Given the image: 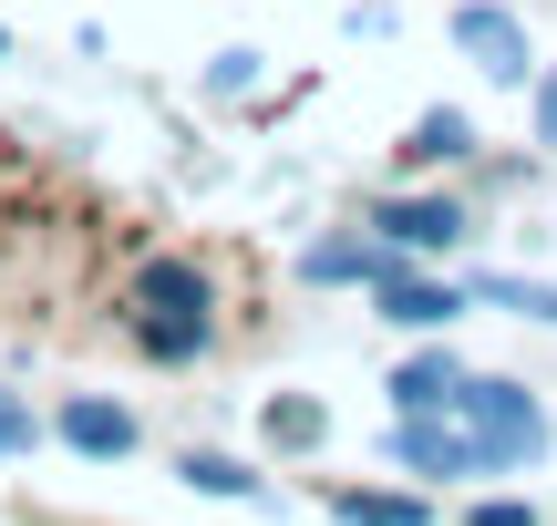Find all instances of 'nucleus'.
<instances>
[{
  "label": "nucleus",
  "instance_id": "nucleus-16",
  "mask_svg": "<svg viewBox=\"0 0 557 526\" xmlns=\"http://www.w3.org/2000/svg\"><path fill=\"white\" fill-rule=\"evenodd\" d=\"M21 444H32V413H21L11 392H0V454H21Z\"/></svg>",
  "mask_w": 557,
  "mask_h": 526
},
{
  "label": "nucleus",
  "instance_id": "nucleus-17",
  "mask_svg": "<svg viewBox=\"0 0 557 526\" xmlns=\"http://www.w3.org/2000/svg\"><path fill=\"white\" fill-rule=\"evenodd\" d=\"M475 526H537V516H527L517 496H496V506H475Z\"/></svg>",
  "mask_w": 557,
  "mask_h": 526
},
{
  "label": "nucleus",
  "instance_id": "nucleus-13",
  "mask_svg": "<svg viewBox=\"0 0 557 526\" xmlns=\"http://www.w3.org/2000/svg\"><path fill=\"white\" fill-rule=\"evenodd\" d=\"M186 486H197V496H248L259 475H238L227 454H186Z\"/></svg>",
  "mask_w": 557,
  "mask_h": 526
},
{
  "label": "nucleus",
  "instance_id": "nucleus-7",
  "mask_svg": "<svg viewBox=\"0 0 557 526\" xmlns=\"http://www.w3.org/2000/svg\"><path fill=\"white\" fill-rule=\"evenodd\" d=\"M455 289H434V279H403V268H393V279H382V321H403V330H444V321H455Z\"/></svg>",
  "mask_w": 557,
  "mask_h": 526
},
{
  "label": "nucleus",
  "instance_id": "nucleus-1",
  "mask_svg": "<svg viewBox=\"0 0 557 526\" xmlns=\"http://www.w3.org/2000/svg\"><path fill=\"white\" fill-rule=\"evenodd\" d=\"M135 341L156 351V362H197L207 351V268L186 259H156L135 279Z\"/></svg>",
  "mask_w": 557,
  "mask_h": 526
},
{
  "label": "nucleus",
  "instance_id": "nucleus-6",
  "mask_svg": "<svg viewBox=\"0 0 557 526\" xmlns=\"http://www.w3.org/2000/svg\"><path fill=\"white\" fill-rule=\"evenodd\" d=\"M393 465H413V475H455V465H475V444L434 434V413H393Z\"/></svg>",
  "mask_w": 557,
  "mask_h": 526
},
{
  "label": "nucleus",
  "instance_id": "nucleus-14",
  "mask_svg": "<svg viewBox=\"0 0 557 526\" xmlns=\"http://www.w3.org/2000/svg\"><path fill=\"white\" fill-rule=\"evenodd\" d=\"M372 248H351V238H341V248H310V279H372Z\"/></svg>",
  "mask_w": 557,
  "mask_h": 526
},
{
  "label": "nucleus",
  "instance_id": "nucleus-15",
  "mask_svg": "<svg viewBox=\"0 0 557 526\" xmlns=\"http://www.w3.org/2000/svg\"><path fill=\"white\" fill-rule=\"evenodd\" d=\"M248 83H259V52H218L207 62V93H248Z\"/></svg>",
  "mask_w": 557,
  "mask_h": 526
},
{
  "label": "nucleus",
  "instance_id": "nucleus-2",
  "mask_svg": "<svg viewBox=\"0 0 557 526\" xmlns=\"http://www.w3.org/2000/svg\"><path fill=\"white\" fill-rule=\"evenodd\" d=\"M455 403H465V444H475L485 475H496V465H527V454L547 444V413H537V392H527V383H496V372H485V383H465Z\"/></svg>",
  "mask_w": 557,
  "mask_h": 526
},
{
  "label": "nucleus",
  "instance_id": "nucleus-8",
  "mask_svg": "<svg viewBox=\"0 0 557 526\" xmlns=\"http://www.w3.org/2000/svg\"><path fill=\"white\" fill-rule=\"evenodd\" d=\"M455 392H465V372L444 362V351H423V362H403V372H393V403H403V413H444Z\"/></svg>",
  "mask_w": 557,
  "mask_h": 526
},
{
  "label": "nucleus",
  "instance_id": "nucleus-19",
  "mask_svg": "<svg viewBox=\"0 0 557 526\" xmlns=\"http://www.w3.org/2000/svg\"><path fill=\"white\" fill-rule=\"evenodd\" d=\"M0 52H11V32H0Z\"/></svg>",
  "mask_w": 557,
  "mask_h": 526
},
{
  "label": "nucleus",
  "instance_id": "nucleus-18",
  "mask_svg": "<svg viewBox=\"0 0 557 526\" xmlns=\"http://www.w3.org/2000/svg\"><path fill=\"white\" fill-rule=\"evenodd\" d=\"M537 145H557V73L537 83Z\"/></svg>",
  "mask_w": 557,
  "mask_h": 526
},
{
  "label": "nucleus",
  "instance_id": "nucleus-5",
  "mask_svg": "<svg viewBox=\"0 0 557 526\" xmlns=\"http://www.w3.org/2000/svg\"><path fill=\"white\" fill-rule=\"evenodd\" d=\"M62 444H73V454H135V413L73 392V403H62Z\"/></svg>",
  "mask_w": 557,
  "mask_h": 526
},
{
  "label": "nucleus",
  "instance_id": "nucleus-9",
  "mask_svg": "<svg viewBox=\"0 0 557 526\" xmlns=\"http://www.w3.org/2000/svg\"><path fill=\"white\" fill-rule=\"evenodd\" d=\"M465 145H475V124H465L455 103H434V114H423L413 135H403V155H413V165H455Z\"/></svg>",
  "mask_w": 557,
  "mask_h": 526
},
{
  "label": "nucleus",
  "instance_id": "nucleus-11",
  "mask_svg": "<svg viewBox=\"0 0 557 526\" xmlns=\"http://www.w3.org/2000/svg\"><path fill=\"white\" fill-rule=\"evenodd\" d=\"M485 310H517V321H557V289H537V279H485Z\"/></svg>",
  "mask_w": 557,
  "mask_h": 526
},
{
  "label": "nucleus",
  "instance_id": "nucleus-3",
  "mask_svg": "<svg viewBox=\"0 0 557 526\" xmlns=\"http://www.w3.org/2000/svg\"><path fill=\"white\" fill-rule=\"evenodd\" d=\"M372 227H382L393 248H455V238H465V206H455V197H393Z\"/></svg>",
  "mask_w": 557,
  "mask_h": 526
},
{
  "label": "nucleus",
  "instance_id": "nucleus-10",
  "mask_svg": "<svg viewBox=\"0 0 557 526\" xmlns=\"http://www.w3.org/2000/svg\"><path fill=\"white\" fill-rule=\"evenodd\" d=\"M341 526H423V496H341Z\"/></svg>",
  "mask_w": 557,
  "mask_h": 526
},
{
  "label": "nucleus",
  "instance_id": "nucleus-12",
  "mask_svg": "<svg viewBox=\"0 0 557 526\" xmlns=\"http://www.w3.org/2000/svg\"><path fill=\"white\" fill-rule=\"evenodd\" d=\"M269 444H320V403L278 392V403H269Z\"/></svg>",
  "mask_w": 557,
  "mask_h": 526
},
{
  "label": "nucleus",
  "instance_id": "nucleus-4",
  "mask_svg": "<svg viewBox=\"0 0 557 526\" xmlns=\"http://www.w3.org/2000/svg\"><path fill=\"white\" fill-rule=\"evenodd\" d=\"M455 41H465L496 83H527V32H517L506 11H485V0H475V11H455Z\"/></svg>",
  "mask_w": 557,
  "mask_h": 526
}]
</instances>
